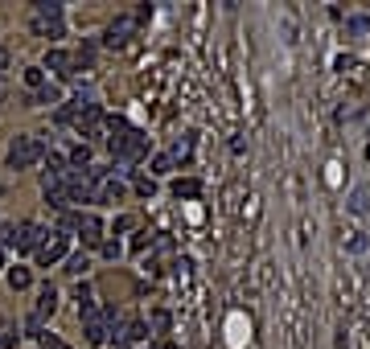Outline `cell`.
Listing matches in <instances>:
<instances>
[{"label": "cell", "mask_w": 370, "mask_h": 349, "mask_svg": "<svg viewBox=\"0 0 370 349\" xmlns=\"http://www.w3.org/2000/svg\"><path fill=\"white\" fill-rule=\"evenodd\" d=\"M107 132H111V136H107V148H111V156H116L119 168H132L136 161H144L149 140L136 132V128L124 116H111V119H107ZM116 165H111V168H116Z\"/></svg>", "instance_id": "1"}, {"label": "cell", "mask_w": 370, "mask_h": 349, "mask_svg": "<svg viewBox=\"0 0 370 349\" xmlns=\"http://www.w3.org/2000/svg\"><path fill=\"white\" fill-rule=\"evenodd\" d=\"M46 234L37 222H13V226H0V247H13L17 255H29L46 243Z\"/></svg>", "instance_id": "2"}, {"label": "cell", "mask_w": 370, "mask_h": 349, "mask_svg": "<svg viewBox=\"0 0 370 349\" xmlns=\"http://www.w3.org/2000/svg\"><path fill=\"white\" fill-rule=\"evenodd\" d=\"M46 156V144L37 140V136H17L13 144H9V168H34L37 161Z\"/></svg>", "instance_id": "3"}, {"label": "cell", "mask_w": 370, "mask_h": 349, "mask_svg": "<svg viewBox=\"0 0 370 349\" xmlns=\"http://www.w3.org/2000/svg\"><path fill=\"white\" fill-rule=\"evenodd\" d=\"M58 226H62V231H79L86 247H99L103 243V222L95 214H70L66 210V214L58 218Z\"/></svg>", "instance_id": "4"}, {"label": "cell", "mask_w": 370, "mask_h": 349, "mask_svg": "<svg viewBox=\"0 0 370 349\" xmlns=\"http://www.w3.org/2000/svg\"><path fill=\"white\" fill-rule=\"evenodd\" d=\"M111 320H116V313H111V308H103V313H86L83 316V333H86V341H91V345H103V341H107V325H111Z\"/></svg>", "instance_id": "5"}, {"label": "cell", "mask_w": 370, "mask_h": 349, "mask_svg": "<svg viewBox=\"0 0 370 349\" xmlns=\"http://www.w3.org/2000/svg\"><path fill=\"white\" fill-rule=\"evenodd\" d=\"M136 29H140V25H136V17H116L111 25H107V34H103V46H111V50H124V46L132 41Z\"/></svg>", "instance_id": "6"}, {"label": "cell", "mask_w": 370, "mask_h": 349, "mask_svg": "<svg viewBox=\"0 0 370 349\" xmlns=\"http://www.w3.org/2000/svg\"><path fill=\"white\" fill-rule=\"evenodd\" d=\"M34 255H37V263H41V267L58 263V259L66 255V234H62V231H58V234H46V243H41Z\"/></svg>", "instance_id": "7"}, {"label": "cell", "mask_w": 370, "mask_h": 349, "mask_svg": "<svg viewBox=\"0 0 370 349\" xmlns=\"http://www.w3.org/2000/svg\"><path fill=\"white\" fill-rule=\"evenodd\" d=\"M34 34L46 37V41H58V37L66 34V21L62 17H34Z\"/></svg>", "instance_id": "8"}, {"label": "cell", "mask_w": 370, "mask_h": 349, "mask_svg": "<svg viewBox=\"0 0 370 349\" xmlns=\"http://www.w3.org/2000/svg\"><path fill=\"white\" fill-rule=\"evenodd\" d=\"M124 198H128V185L116 181V177H107V181L95 189V201H107V206H116V201H124Z\"/></svg>", "instance_id": "9"}, {"label": "cell", "mask_w": 370, "mask_h": 349, "mask_svg": "<svg viewBox=\"0 0 370 349\" xmlns=\"http://www.w3.org/2000/svg\"><path fill=\"white\" fill-rule=\"evenodd\" d=\"M46 70H54V74L70 79V74H74V54H66V50H50V54H46Z\"/></svg>", "instance_id": "10"}, {"label": "cell", "mask_w": 370, "mask_h": 349, "mask_svg": "<svg viewBox=\"0 0 370 349\" xmlns=\"http://www.w3.org/2000/svg\"><path fill=\"white\" fill-rule=\"evenodd\" d=\"M149 337V325L144 320H132V325H124V329L116 333V345H128V341H144Z\"/></svg>", "instance_id": "11"}, {"label": "cell", "mask_w": 370, "mask_h": 349, "mask_svg": "<svg viewBox=\"0 0 370 349\" xmlns=\"http://www.w3.org/2000/svg\"><path fill=\"white\" fill-rule=\"evenodd\" d=\"M54 308H58V292H54L50 283H46V288H41V296H37V313H34V316H41V320H46Z\"/></svg>", "instance_id": "12"}, {"label": "cell", "mask_w": 370, "mask_h": 349, "mask_svg": "<svg viewBox=\"0 0 370 349\" xmlns=\"http://www.w3.org/2000/svg\"><path fill=\"white\" fill-rule=\"evenodd\" d=\"M198 193H202V181H194V177H177V181H173V198H198Z\"/></svg>", "instance_id": "13"}, {"label": "cell", "mask_w": 370, "mask_h": 349, "mask_svg": "<svg viewBox=\"0 0 370 349\" xmlns=\"http://www.w3.org/2000/svg\"><path fill=\"white\" fill-rule=\"evenodd\" d=\"M50 103H62V91L46 83V86H41V91L34 95V107H50Z\"/></svg>", "instance_id": "14"}, {"label": "cell", "mask_w": 370, "mask_h": 349, "mask_svg": "<svg viewBox=\"0 0 370 349\" xmlns=\"http://www.w3.org/2000/svg\"><path fill=\"white\" fill-rule=\"evenodd\" d=\"M29 283H34V275H29L25 267H13V271H9V288H13V292H25Z\"/></svg>", "instance_id": "15"}, {"label": "cell", "mask_w": 370, "mask_h": 349, "mask_svg": "<svg viewBox=\"0 0 370 349\" xmlns=\"http://www.w3.org/2000/svg\"><path fill=\"white\" fill-rule=\"evenodd\" d=\"M13 345H17V325L0 320V349H13Z\"/></svg>", "instance_id": "16"}, {"label": "cell", "mask_w": 370, "mask_h": 349, "mask_svg": "<svg viewBox=\"0 0 370 349\" xmlns=\"http://www.w3.org/2000/svg\"><path fill=\"white\" fill-rule=\"evenodd\" d=\"M74 66H79V70H91V66H95V46H91V41H83V50L74 54Z\"/></svg>", "instance_id": "17"}, {"label": "cell", "mask_w": 370, "mask_h": 349, "mask_svg": "<svg viewBox=\"0 0 370 349\" xmlns=\"http://www.w3.org/2000/svg\"><path fill=\"white\" fill-rule=\"evenodd\" d=\"M346 34H350V37H366L370 34V17H350V21H346Z\"/></svg>", "instance_id": "18"}, {"label": "cell", "mask_w": 370, "mask_h": 349, "mask_svg": "<svg viewBox=\"0 0 370 349\" xmlns=\"http://www.w3.org/2000/svg\"><path fill=\"white\" fill-rule=\"evenodd\" d=\"M34 17H62V4L58 0H41V4H34Z\"/></svg>", "instance_id": "19"}, {"label": "cell", "mask_w": 370, "mask_h": 349, "mask_svg": "<svg viewBox=\"0 0 370 349\" xmlns=\"http://www.w3.org/2000/svg\"><path fill=\"white\" fill-rule=\"evenodd\" d=\"M86 267H91V259H86V255H70V259H66V271H70V275H86Z\"/></svg>", "instance_id": "20"}, {"label": "cell", "mask_w": 370, "mask_h": 349, "mask_svg": "<svg viewBox=\"0 0 370 349\" xmlns=\"http://www.w3.org/2000/svg\"><path fill=\"white\" fill-rule=\"evenodd\" d=\"M25 83L34 86V91H41V86H46V74H41V66H29V70H25Z\"/></svg>", "instance_id": "21"}, {"label": "cell", "mask_w": 370, "mask_h": 349, "mask_svg": "<svg viewBox=\"0 0 370 349\" xmlns=\"http://www.w3.org/2000/svg\"><path fill=\"white\" fill-rule=\"evenodd\" d=\"M136 193H140V198H152V193H156V181H152V177H136Z\"/></svg>", "instance_id": "22"}, {"label": "cell", "mask_w": 370, "mask_h": 349, "mask_svg": "<svg viewBox=\"0 0 370 349\" xmlns=\"http://www.w3.org/2000/svg\"><path fill=\"white\" fill-rule=\"evenodd\" d=\"M169 168H173V161H169V152H161V156L152 161V173H169Z\"/></svg>", "instance_id": "23"}, {"label": "cell", "mask_w": 370, "mask_h": 349, "mask_svg": "<svg viewBox=\"0 0 370 349\" xmlns=\"http://www.w3.org/2000/svg\"><path fill=\"white\" fill-rule=\"evenodd\" d=\"M99 251H103V259H119V243L111 238V243H99Z\"/></svg>", "instance_id": "24"}, {"label": "cell", "mask_w": 370, "mask_h": 349, "mask_svg": "<svg viewBox=\"0 0 370 349\" xmlns=\"http://www.w3.org/2000/svg\"><path fill=\"white\" fill-rule=\"evenodd\" d=\"M350 210H354V214H362V210H366V193H362V189H358V193H354Z\"/></svg>", "instance_id": "25"}, {"label": "cell", "mask_w": 370, "mask_h": 349, "mask_svg": "<svg viewBox=\"0 0 370 349\" xmlns=\"http://www.w3.org/2000/svg\"><path fill=\"white\" fill-rule=\"evenodd\" d=\"M152 329L165 333V329H169V313H152Z\"/></svg>", "instance_id": "26"}, {"label": "cell", "mask_w": 370, "mask_h": 349, "mask_svg": "<svg viewBox=\"0 0 370 349\" xmlns=\"http://www.w3.org/2000/svg\"><path fill=\"white\" fill-rule=\"evenodd\" d=\"M9 66V50H4V46H0V70Z\"/></svg>", "instance_id": "27"}, {"label": "cell", "mask_w": 370, "mask_h": 349, "mask_svg": "<svg viewBox=\"0 0 370 349\" xmlns=\"http://www.w3.org/2000/svg\"><path fill=\"white\" fill-rule=\"evenodd\" d=\"M156 349H177V345H173V341H161V345H156Z\"/></svg>", "instance_id": "28"}, {"label": "cell", "mask_w": 370, "mask_h": 349, "mask_svg": "<svg viewBox=\"0 0 370 349\" xmlns=\"http://www.w3.org/2000/svg\"><path fill=\"white\" fill-rule=\"evenodd\" d=\"M0 267H4V251H0Z\"/></svg>", "instance_id": "29"}]
</instances>
